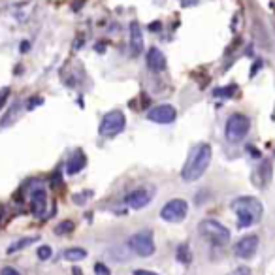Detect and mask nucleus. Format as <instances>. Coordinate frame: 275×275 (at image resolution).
<instances>
[{"label":"nucleus","instance_id":"f3484780","mask_svg":"<svg viewBox=\"0 0 275 275\" xmlns=\"http://www.w3.org/2000/svg\"><path fill=\"white\" fill-rule=\"evenodd\" d=\"M87 256V251L81 249V247H72V249H66L64 251V258L70 260V262H78V260H83Z\"/></svg>","mask_w":275,"mask_h":275},{"label":"nucleus","instance_id":"b1692460","mask_svg":"<svg viewBox=\"0 0 275 275\" xmlns=\"http://www.w3.org/2000/svg\"><path fill=\"white\" fill-rule=\"evenodd\" d=\"M10 96V87H4V89H0V110L4 108V104L8 100Z\"/></svg>","mask_w":275,"mask_h":275},{"label":"nucleus","instance_id":"393cba45","mask_svg":"<svg viewBox=\"0 0 275 275\" xmlns=\"http://www.w3.org/2000/svg\"><path fill=\"white\" fill-rule=\"evenodd\" d=\"M0 275H19V271H17L16 267H12V266H6L2 271H0Z\"/></svg>","mask_w":275,"mask_h":275},{"label":"nucleus","instance_id":"423d86ee","mask_svg":"<svg viewBox=\"0 0 275 275\" xmlns=\"http://www.w3.org/2000/svg\"><path fill=\"white\" fill-rule=\"evenodd\" d=\"M29 189V202H31L32 213L36 217H42L46 213V189H44V181L40 179H31L27 183Z\"/></svg>","mask_w":275,"mask_h":275},{"label":"nucleus","instance_id":"f257e3e1","mask_svg":"<svg viewBox=\"0 0 275 275\" xmlns=\"http://www.w3.org/2000/svg\"><path fill=\"white\" fill-rule=\"evenodd\" d=\"M211 162V145L209 143H198L189 153V158L181 170V177L187 183L200 179L205 173L207 166Z\"/></svg>","mask_w":275,"mask_h":275},{"label":"nucleus","instance_id":"20e7f679","mask_svg":"<svg viewBox=\"0 0 275 275\" xmlns=\"http://www.w3.org/2000/svg\"><path fill=\"white\" fill-rule=\"evenodd\" d=\"M200 234L213 245H226L230 241V230L213 219H205L200 222Z\"/></svg>","mask_w":275,"mask_h":275},{"label":"nucleus","instance_id":"9b49d317","mask_svg":"<svg viewBox=\"0 0 275 275\" xmlns=\"http://www.w3.org/2000/svg\"><path fill=\"white\" fill-rule=\"evenodd\" d=\"M258 249V237L256 236H245L236 243V254L239 258H251Z\"/></svg>","mask_w":275,"mask_h":275},{"label":"nucleus","instance_id":"1a4fd4ad","mask_svg":"<svg viewBox=\"0 0 275 275\" xmlns=\"http://www.w3.org/2000/svg\"><path fill=\"white\" fill-rule=\"evenodd\" d=\"M175 117H177V111L170 104H160V106H155L147 111V119L157 123V125H172Z\"/></svg>","mask_w":275,"mask_h":275},{"label":"nucleus","instance_id":"0eeeda50","mask_svg":"<svg viewBox=\"0 0 275 275\" xmlns=\"http://www.w3.org/2000/svg\"><path fill=\"white\" fill-rule=\"evenodd\" d=\"M128 247L132 249L138 256L147 258L155 252V241H153V234L151 232H138L128 239Z\"/></svg>","mask_w":275,"mask_h":275},{"label":"nucleus","instance_id":"6ab92c4d","mask_svg":"<svg viewBox=\"0 0 275 275\" xmlns=\"http://www.w3.org/2000/svg\"><path fill=\"white\" fill-rule=\"evenodd\" d=\"M70 232H74V222H72V220H63V222L55 228L57 236H66V234H70Z\"/></svg>","mask_w":275,"mask_h":275},{"label":"nucleus","instance_id":"7ed1b4c3","mask_svg":"<svg viewBox=\"0 0 275 275\" xmlns=\"http://www.w3.org/2000/svg\"><path fill=\"white\" fill-rule=\"evenodd\" d=\"M125 126H126V117L123 111L119 110L108 111L102 117V121H100L98 134H100L102 138H115L117 134H121L125 130Z\"/></svg>","mask_w":275,"mask_h":275},{"label":"nucleus","instance_id":"a211bd4d","mask_svg":"<svg viewBox=\"0 0 275 275\" xmlns=\"http://www.w3.org/2000/svg\"><path fill=\"white\" fill-rule=\"evenodd\" d=\"M177 260L183 262V264H190L192 262V252H190V247L187 243H181L177 247Z\"/></svg>","mask_w":275,"mask_h":275},{"label":"nucleus","instance_id":"cd10ccee","mask_svg":"<svg viewBox=\"0 0 275 275\" xmlns=\"http://www.w3.org/2000/svg\"><path fill=\"white\" fill-rule=\"evenodd\" d=\"M74 202L78 205H83L85 204V198H83V194H76V196H74Z\"/></svg>","mask_w":275,"mask_h":275},{"label":"nucleus","instance_id":"473e14b6","mask_svg":"<svg viewBox=\"0 0 275 275\" xmlns=\"http://www.w3.org/2000/svg\"><path fill=\"white\" fill-rule=\"evenodd\" d=\"M72 275H83V273H81V269H79V267H74V269H72Z\"/></svg>","mask_w":275,"mask_h":275},{"label":"nucleus","instance_id":"aec40b11","mask_svg":"<svg viewBox=\"0 0 275 275\" xmlns=\"http://www.w3.org/2000/svg\"><path fill=\"white\" fill-rule=\"evenodd\" d=\"M51 254H53V251H51L49 245H42V247L38 249V258L40 260H49L51 258Z\"/></svg>","mask_w":275,"mask_h":275},{"label":"nucleus","instance_id":"bb28decb","mask_svg":"<svg viewBox=\"0 0 275 275\" xmlns=\"http://www.w3.org/2000/svg\"><path fill=\"white\" fill-rule=\"evenodd\" d=\"M232 275H251V271H249L247 267H239V269H236Z\"/></svg>","mask_w":275,"mask_h":275},{"label":"nucleus","instance_id":"dca6fc26","mask_svg":"<svg viewBox=\"0 0 275 275\" xmlns=\"http://www.w3.org/2000/svg\"><path fill=\"white\" fill-rule=\"evenodd\" d=\"M34 241H38V237H23V239H19V241L10 245L8 249H6V252H8V254H14V252L17 251H23L25 247H31Z\"/></svg>","mask_w":275,"mask_h":275},{"label":"nucleus","instance_id":"c85d7f7f","mask_svg":"<svg viewBox=\"0 0 275 275\" xmlns=\"http://www.w3.org/2000/svg\"><path fill=\"white\" fill-rule=\"evenodd\" d=\"M181 4H183L185 8H190V6H194V4H198V0H181Z\"/></svg>","mask_w":275,"mask_h":275},{"label":"nucleus","instance_id":"39448f33","mask_svg":"<svg viewBox=\"0 0 275 275\" xmlns=\"http://www.w3.org/2000/svg\"><path fill=\"white\" fill-rule=\"evenodd\" d=\"M249 128H251V121L241 115V113H234L230 115L226 121V140L230 143H237L241 142L245 136L249 134Z\"/></svg>","mask_w":275,"mask_h":275},{"label":"nucleus","instance_id":"2eb2a0df","mask_svg":"<svg viewBox=\"0 0 275 275\" xmlns=\"http://www.w3.org/2000/svg\"><path fill=\"white\" fill-rule=\"evenodd\" d=\"M19 113H21V104L16 102L8 110V113L2 117V121H0V128H6V126H10L12 123H16L17 117H19Z\"/></svg>","mask_w":275,"mask_h":275},{"label":"nucleus","instance_id":"5701e85b","mask_svg":"<svg viewBox=\"0 0 275 275\" xmlns=\"http://www.w3.org/2000/svg\"><path fill=\"white\" fill-rule=\"evenodd\" d=\"M95 271H96V275H111L110 273V267L106 266V264H102V262L95 264Z\"/></svg>","mask_w":275,"mask_h":275},{"label":"nucleus","instance_id":"412c9836","mask_svg":"<svg viewBox=\"0 0 275 275\" xmlns=\"http://www.w3.org/2000/svg\"><path fill=\"white\" fill-rule=\"evenodd\" d=\"M42 104H44V98H42V96H32V98L27 100V110L31 111V110H34V108L42 106Z\"/></svg>","mask_w":275,"mask_h":275},{"label":"nucleus","instance_id":"c756f323","mask_svg":"<svg viewBox=\"0 0 275 275\" xmlns=\"http://www.w3.org/2000/svg\"><path fill=\"white\" fill-rule=\"evenodd\" d=\"M29 49H31V44H29V42H27V40H25L23 44H21V53H27V51H29Z\"/></svg>","mask_w":275,"mask_h":275},{"label":"nucleus","instance_id":"f03ea898","mask_svg":"<svg viewBox=\"0 0 275 275\" xmlns=\"http://www.w3.org/2000/svg\"><path fill=\"white\" fill-rule=\"evenodd\" d=\"M230 207L236 211L237 215V228H249L254 222H258L262 219V211L264 207L260 204V200L252 196H239L236 200H232Z\"/></svg>","mask_w":275,"mask_h":275},{"label":"nucleus","instance_id":"a878e982","mask_svg":"<svg viewBox=\"0 0 275 275\" xmlns=\"http://www.w3.org/2000/svg\"><path fill=\"white\" fill-rule=\"evenodd\" d=\"M134 275H158L157 271H151V269H136Z\"/></svg>","mask_w":275,"mask_h":275},{"label":"nucleus","instance_id":"4be33fe9","mask_svg":"<svg viewBox=\"0 0 275 275\" xmlns=\"http://www.w3.org/2000/svg\"><path fill=\"white\" fill-rule=\"evenodd\" d=\"M234 91H236L234 85L226 87V89H217V91H215V96H224V98H228V96L234 95Z\"/></svg>","mask_w":275,"mask_h":275},{"label":"nucleus","instance_id":"ddd939ff","mask_svg":"<svg viewBox=\"0 0 275 275\" xmlns=\"http://www.w3.org/2000/svg\"><path fill=\"white\" fill-rule=\"evenodd\" d=\"M147 68L151 72L166 70V57L158 48H149L147 51Z\"/></svg>","mask_w":275,"mask_h":275},{"label":"nucleus","instance_id":"2f4dec72","mask_svg":"<svg viewBox=\"0 0 275 275\" xmlns=\"http://www.w3.org/2000/svg\"><path fill=\"white\" fill-rule=\"evenodd\" d=\"M158 29H160V23H158V21H157V23H153L149 27V31H158Z\"/></svg>","mask_w":275,"mask_h":275},{"label":"nucleus","instance_id":"4468645a","mask_svg":"<svg viewBox=\"0 0 275 275\" xmlns=\"http://www.w3.org/2000/svg\"><path fill=\"white\" fill-rule=\"evenodd\" d=\"M87 166V157L85 153L81 149H76L74 153L70 155V158H68V162H66V172L70 173V175H76V173H79L83 168Z\"/></svg>","mask_w":275,"mask_h":275},{"label":"nucleus","instance_id":"f8f14e48","mask_svg":"<svg viewBox=\"0 0 275 275\" xmlns=\"http://www.w3.org/2000/svg\"><path fill=\"white\" fill-rule=\"evenodd\" d=\"M143 34H142V27L138 21L130 23V53L132 57H140L143 53Z\"/></svg>","mask_w":275,"mask_h":275},{"label":"nucleus","instance_id":"9d476101","mask_svg":"<svg viewBox=\"0 0 275 275\" xmlns=\"http://www.w3.org/2000/svg\"><path fill=\"white\" fill-rule=\"evenodd\" d=\"M153 190H155L153 187H151V189L132 190V192L126 196V204H128V207H132V209H142V207H145V205L153 200Z\"/></svg>","mask_w":275,"mask_h":275},{"label":"nucleus","instance_id":"6e6552de","mask_svg":"<svg viewBox=\"0 0 275 275\" xmlns=\"http://www.w3.org/2000/svg\"><path fill=\"white\" fill-rule=\"evenodd\" d=\"M187 211H189L187 202L181 198H173L160 209V219L166 222H181L187 217Z\"/></svg>","mask_w":275,"mask_h":275},{"label":"nucleus","instance_id":"7c9ffc66","mask_svg":"<svg viewBox=\"0 0 275 275\" xmlns=\"http://www.w3.org/2000/svg\"><path fill=\"white\" fill-rule=\"evenodd\" d=\"M104 49H106V44H102V42L96 44V51H98V53H104Z\"/></svg>","mask_w":275,"mask_h":275}]
</instances>
